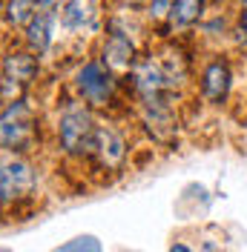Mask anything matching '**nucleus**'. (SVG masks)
<instances>
[{
    "label": "nucleus",
    "instance_id": "1",
    "mask_svg": "<svg viewBox=\"0 0 247 252\" xmlns=\"http://www.w3.org/2000/svg\"><path fill=\"white\" fill-rule=\"evenodd\" d=\"M95 138H98V124L92 121L89 109L72 106L61 115L58 124V141L69 155H92Z\"/></svg>",
    "mask_w": 247,
    "mask_h": 252
},
{
    "label": "nucleus",
    "instance_id": "2",
    "mask_svg": "<svg viewBox=\"0 0 247 252\" xmlns=\"http://www.w3.org/2000/svg\"><path fill=\"white\" fill-rule=\"evenodd\" d=\"M35 138V112L26 106V100H12L0 112V149L15 155L23 152Z\"/></svg>",
    "mask_w": 247,
    "mask_h": 252
},
{
    "label": "nucleus",
    "instance_id": "3",
    "mask_svg": "<svg viewBox=\"0 0 247 252\" xmlns=\"http://www.w3.org/2000/svg\"><path fill=\"white\" fill-rule=\"evenodd\" d=\"M38 184V172L26 158L0 155V204L26 198Z\"/></svg>",
    "mask_w": 247,
    "mask_h": 252
},
{
    "label": "nucleus",
    "instance_id": "4",
    "mask_svg": "<svg viewBox=\"0 0 247 252\" xmlns=\"http://www.w3.org/2000/svg\"><path fill=\"white\" fill-rule=\"evenodd\" d=\"M75 86H78V94H81L89 106H107L109 100H112V94H115L112 72L98 61H89L78 69Z\"/></svg>",
    "mask_w": 247,
    "mask_h": 252
},
{
    "label": "nucleus",
    "instance_id": "5",
    "mask_svg": "<svg viewBox=\"0 0 247 252\" xmlns=\"http://www.w3.org/2000/svg\"><path fill=\"white\" fill-rule=\"evenodd\" d=\"M230 92V66L224 61H213L201 72V94L210 103H221Z\"/></svg>",
    "mask_w": 247,
    "mask_h": 252
},
{
    "label": "nucleus",
    "instance_id": "6",
    "mask_svg": "<svg viewBox=\"0 0 247 252\" xmlns=\"http://www.w3.org/2000/svg\"><path fill=\"white\" fill-rule=\"evenodd\" d=\"M38 75V61H35V55H26V52H17V55H9L6 61H3V86H9V83H15V86H26L29 80H35Z\"/></svg>",
    "mask_w": 247,
    "mask_h": 252
},
{
    "label": "nucleus",
    "instance_id": "7",
    "mask_svg": "<svg viewBox=\"0 0 247 252\" xmlns=\"http://www.w3.org/2000/svg\"><path fill=\"white\" fill-rule=\"evenodd\" d=\"M135 49L129 43V37L124 32H112L107 34V43H104V63L107 69H129L135 66Z\"/></svg>",
    "mask_w": 247,
    "mask_h": 252
},
{
    "label": "nucleus",
    "instance_id": "8",
    "mask_svg": "<svg viewBox=\"0 0 247 252\" xmlns=\"http://www.w3.org/2000/svg\"><path fill=\"white\" fill-rule=\"evenodd\" d=\"M92 155L101 158L104 166H118L124 160V141L121 135L109 126H98V138H95V152Z\"/></svg>",
    "mask_w": 247,
    "mask_h": 252
},
{
    "label": "nucleus",
    "instance_id": "9",
    "mask_svg": "<svg viewBox=\"0 0 247 252\" xmlns=\"http://www.w3.org/2000/svg\"><path fill=\"white\" fill-rule=\"evenodd\" d=\"M41 9L26 26V43H29L32 52H46L49 43H52V20H55V15L52 12H41Z\"/></svg>",
    "mask_w": 247,
    "mask_h": 252
},
{
    "label": "nucleus",
    "instance_id": "10",
    "mask_svg": "<svg viewBox=\"0 0 247 252\" xmlns=\"http://www.w3.org/2000/svg\"><path fill=\"white\" fill-rule=\"evenodd\" d=\"M61 17H63V23H66L69 29H81L83 23H89V20L95 17V6L92 3H66Z\"/></svg>",
    "mask_w": 247,
    "mask_h": 252
},
{
    "label": "nucleus",
    "instance_id": "11",
    "mask_svg": "<svg viewBox=\"0 0 247 252\" xmlns=\"http://www.w3.org/2000/svg\"><path fill=\"white\" fill-rule=\"evenodd\" d=\"M38 3H9L6 6V17H9V23H15V26H20V23H26L29 26V20L35 15H38Z\"/></svg>",
    "mask_w": 247,
    "mask_h": 252
},
{
    "label": "nucleus",
    "instance_id": "12",
    "mask_svg": "<svg viewBox=\"0 0 247 252\" xmlns=\"http://www.w3.org/2000/svg\"><path fill=\"white\" fill-rule=\"evenodd\" d=\"M201 9H204L201 3H172V20L181 23V26H187V23L199 20Z\"/></svg>",
    "mask_w": 247,
    "mask_h": 252
},
{
    "label": "nucleus",
    "instance_id": "13",
    "mask_svg": "<svg viewBox=\"0 0 247 252\" xmlns=\"http://www.w3.org/2000/svg\"><path fill=\"white\" fill-rule=\"evenodd\" d=\"M58 252H98V244H95V238H78Z\"/></svg>",
    "mask_w": 247,
    "mask_h": 252
},
{
    "label": "nucleus",
    "instance_id": "14",
    "mask_svg": "<svg viewBox=\"0 0 247 252\" xmlns=\"http://www.w3.org/2000/svg\"><path fill=\"white\" fill-rule=\"evenodd\" d=\"M170 252H193V250H190V247H184V244H175Z\"/></svg>",
    "mask_w": 247,
    "mask_h": 252
}]
</instances>
